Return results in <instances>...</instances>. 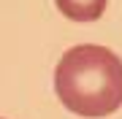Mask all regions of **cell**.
Segmentation results:
<instances>
[{"label": "cell", "instance_id": "7a4b0ae2", "mask_svg": "<svg viewBox=\"0 0 122 119\" xmlns=\"http://www.w3.org/2000/svg\"><path fill=\"white\" fill-rule=\"evenodd\" d=\"M62 16L71 22H95L103 16L109 0H54Z\"/></svg>", "mask_w": 122, "mask_h": 119}, {"label": "cell", "instance_id": "6da1fadb", "mask_svg": "<svg viewBox=\"0 0 122 119\" xmlns=\"http://www.w3.org/2000/svg\"><path fill=\"white\" fill-rule=\"evenodd\" d=\"M54 92L71 114L109 116L122 106V60L106 46L79 43L57 62Z\"/></svg>", "mask_w": 122, "mask_h": 119}]
</instances>
